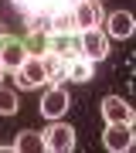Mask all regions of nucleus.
I'll list each match as a JSON object with an SVG mask.
<instances>
[{"label": "nucleus", "mask_w": 136, "mask_h": 153, "mask_svg": "<svg viewBox=\"0 0 136 153\" xmlns=\"http://www.w3.org/2000/svg\"><path fill=\"white\" fill-rule=\"evenodd\" d=\"M41 146L48 153H68L75 146V129L68 123H61V119H51V126L41 133Z\"/></svg>", "instance_id": "obj_1"}, {"label": "nucleus", "mask_w": 136, "mask_h": 153, "mask_svg": "<svg viewBox=\"0 0 136 153\" xmlns=\"http://www.w3.org/2000/svg\"><path fill=\"white\" fill-rule=\"evenodd\" d=\"M102 143L109 153H126L133 150V123H106Z\"/></svg>", "instance_id": "obj_2"}, {"label": "nucleus", "mask_w": 136, "mask_h": 153, "mask_svg": "<svg viewBox=\"0 0 136 153\" xmlns=\"http://www.w3.org/2000/svg\"><path fill=\"white\" fill-rule=\"evenodd\" d=\"M14 75H17V85H21V88H38L41 82H48V71H44L41 55H27Z\"/></svg>", "instance_id": "obj_3"}, {"label": "nucleus", "mask_w": 136, "mask_h": 153, "mask_svg": "<svg viewBox=\"0 0 136 153\" xmlns=\"http://www.w3.org/2000/svg\"><path fill=\"white\" fill-rule=\"evenodd\" d=\"M78 48H82V55H85L88 61H99V58L109 55V38H106L99 27L78 31Z\"/></svg>", "instance_id": "obj_4"}, {"label": "nucleus", "mask_w": 136, "mask_h": 153, "mask_svg": "<svg viewBox=\"0 0 136 153\" xmlns=\"http://www.w3.org/2000/svg\"><path fill=\"white\" fill-rule=\"evenodd\" d=\"M24 58H27V48H24V41L0 34V68H7V71H17Z\"/></svg>", "instance_id": "obj_5"}, {"label": "nucleus", "mask_w": 136, "mask_h": 153, "mask_svg": "<svg viewBox=\"0 0 136 153\" xmlns=\"http://www.w3.org/2000/svg\"><path fill=\"white\" fill-rule=\"evenodd\" d=\"M71 21H75L78 31L99 27V21H102V7H99V0H78V4L71 7Z\"/></svg>", "instance_id": "obj_6"}, {"label": "nucleus", "mask_w": 136, "mask_h": 153, "mask_svg": "<svg viewBox=\"0 0 136 153\" xmlns=\"http://www.w3.org/2000/svg\"><path fill=\"white\" fill-rule=\"evenodd\" d=\"M65 112H68V92L61 85L48 88V92L41 95V116L44 119H61Z\"/></svg>", "instance_id": "obj_7"}, {"label": "nucleus", "mask_w": 136, "mask_h": 153, "mask_svg": "<svg viewBox=\"0 0 136 153\" xmlns=\"http://www.w3.org/2000/svg\"><path fill=\"white\" fill-rule=\"evenodd\" d=\"M102 119L106 123H133V109L123 95H106L102 99Z\"/></svg>", "instance_id": "obj_8"}, {"label": "nucleus", "mask_w": 136, "mask_h": 153, "mask_svg": "<svg viewBox=\"0 0 136 153\" xmlns=\"http://www.w3.org/2000/svg\"><path fill=\"white\" fill-rule=\"evenodd\" d=\"M106 27L112 38H133V31H136V21H133V14L129 10H112L106 17Z\"/></svg>", "instance_id": "obj_9"}, {"label": "nucleus", "mask_w": 136, "mask_h": 153, "mask_svg": "<svg viewBox=\"0 0 136 153\" xmlns=\"http://www.w3.org/2000/svg\"><path fill=\"white\" fill-rule=\"evenodd\" d=\"M92 65H95V61H88L85 55L71 58L65 65V78H68V82H88V78H92Z\"/></svg>", "instance_id": "obj_10"}, {"label": "nucleus", "mask_w": 136, "mask_h": 153, "mask_svg": "<svg viewBox=\"0 0 136 153\" xmlns=\"http://www.w3.org/2000/svg\"><path fill=\"white\" fill-rule=\"evenodd\" d=\"M41 61H44V71H48L51 82H65V65H68V61L61 55H51V51H48V55H41Z\"/></svg>", "instance_id": "obj_11"}, {"label": "nucleus", "mask_w": 136, "mask_h": 153, "mask_svg": "<svg viewBox=\"0 0 136 153\" xmlns=\"http://www.w3.org/2000/svg\"><path fill=\"white\" fill-rule=\"evenodd\" d=\"M14 150H17V153H34V150H44V146H41V133L24 129L21 136L14 140Z\"/></svg>", "instance_id": "obj_12"}, {"label": "nucleus", "mask_w": 136, "mask_h": 153, "mask_svg": "<svg viewBox=\"0 0 136 153\" xmlns=\"http://www.w3.org/2000/svg\"><path fill=\"white\" fill-rule=\"evenodd\" d=\"M24 48H27V55H48V34L44 31H31L27 41H24Z\"/></svg>", "instance_id": "obj_13"}, {"label": "nucleus", "mask_w": 136, "mask_h": 153, "mask_svg": "<svg viewBox=\"0 0 136 153\" xmlns=\"http://www.w3.org/2000/svg\"><path fill=\"white\" fill-rule=\"evenodd\" d=\"M17 109H21L17 95L10 92V88H4V85H0V116H14Z\"/></svg>", "instance_id": "obj_14"}, {"label": "nucleus", "mask_w": 136, "mask_h": 153, "mask_svg": "<svg viewBox=\"0 0 136 153\" xmlns=\"http://www.w3.org/2000/svg\"><path fill=\"white\" fill-rule=\"evenodd\" d=\"M0 34H4V24H0Z\"/></svg>", "instance_id": "obj_15"}]
</instances>
